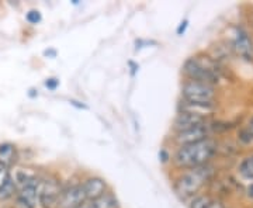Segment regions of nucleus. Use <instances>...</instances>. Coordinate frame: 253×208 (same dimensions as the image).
<instances>
[{
    "label": "nucleus",
    "instance_id": "3",
    "mask_svg": "<svg viewBox=\"0 0 253 208\" xmlns=\"http://www.w3.org/2000/svg\"><path fill=\"white\" fill-rule=\"evenodd\" d=\"M183 75L187 78V81L201 82L214 86L218 83L219 75H218L217 68L214 66V62L206 56V59H201L199 56L189 58L181 68Z\"/></svg>",
    "mask_w": 253,
    "mask_h": 208
},
{
    "label": "nucleus",
    "instance_id": "6",
    "mask_svg": "<svg viewBox=\"0 0 253 208\" xmlns=\"http://www.w3.org/2000/svg\"><path fill=\"white\" fill-rule=\"evenodd\" d=\"M86 201L82 184H73L62 189L56 208H81Z\"/></svg>",
    "mask_w": 253,
    "mask_h": 208
},
{
    "label": "nucleus",
    "instance_id": "10",
    "mask_svg": "<svg viewBox=\"0 0 253 208\" xmlns=\"http://www.w3.org/2000/svg\"><path fill=\"white\" fill-rule=\"evenodd\" d=\"M82 189L84 191L86 200L99 199L100 196H103L104 193H107V183L103 180L101 177H87L86 180L82 183Z\"/></svg>",
    "mask_w": 253,
    "mask_h": 208
},
{
    "label": "nucleus",
    "instance_id": "23",
    "mask_svg": "<svg viewBox=\"0 0 253 208\" xmlns=\"http://www.w3.org/2000/svg\"><path fill=\"white\" fill-rule=\"evenodd\" d=\"M208 208H225V207H224V204H222L221 201H215V200H212V201H211V204L208 206Z\"/></svg>",
    "mask_w": 253,
    "mask_h": 208
},
{
    "label": "nucleus",
    "instance_id": "26",
    "mask_svg": "<svg viewBox=\"0 0 253 208\" xmlns=\"http://www.w3.org/2000/svg\"><path fill=\"white\" fill-rule=\"evenodd\" d=\"M84 204H86V203H84ZM84 204H83V206H82V207H81V208H84Z\"/></svg>",
    "mask_w": 253,
    "mask_h": 208
},
{
    "label": "nucleus",
    "instance_id": "19",
    "mask_svg": "<svg viewBox=\"0 0 253 208\" xmlns=\"http://www.w3.org/2000/svg\"><path fill=\"white\" fill-rule=\"evenodd\" d=\"M26 20H27L30 24H38L41 23L42 20V16L38 10H30L27 14H26Z\"/></svg>",
    "mask_w": 253,
    "mask_h": 208
},
{
    "label": "nucleus",
    "instance_id": "24",
    "mask_svg": "<svg viewBox=\"0 0 253 208\" xmlns=\"http://www.w3.org/2000/svg\"><path fill=\"white\" fill-rule=\"evenodd\" d=\"M44 55H46V56H48V55H51L52 58H55V56H56V51H55V49H49V51L46 49L45 52H44Z\"/></svg>",
    "mask_w": 253,
    "mask_h": 208
},
{
    "label": "nucleus",
    "instance_id": "4",
    "mask_svg": "<svg viewBox=\"0 0 253 208\" xmlns=\"http://www.w3.org/2000/svg\"><path fill=\"white\" fill-rule=\"evenodd\" d=\"M181 97L183 101L191 104L212 107L215 100V87L201 82L186 81L181 86Z\"/></svg>",
    "mask_w": 253,
    "mask_h": 208
},
{
    "label": "nucleus",
    "instance_id": "13",
    "mask_svg": "<svg viewBox=\"0 0 253 208\" xmlns=\"http://www.w3.org/2000/svg\"><path fill=\"white\" fill-rule=\"evenodd\" d=\"M84 208H120V203L113 193L107 191L103 196H100L99 199L86 201Z\"/></svg>",
    "mask_w": 253,
    "mask_h": 208
},
{
    "label": "nucleus",
    "instance_id": "12",
    "mask_svg": "<svg viewBox=\"0 0 253 208\" xmlns=\"http://www.w3.org/2000/svg\"><path fill=\"white\" fill-rule=\"evenodd\" d=\"M11 179L14 181L17 190L21 189V187H24V186H27V184H31L34 181L40 180L36 170L30 169V167H18V169H16L13 172V174H11Z\"/></svg>",
    "mask_w": 253,
    "mask_h": 208
},
{
    "label": "nucleus",
    "instance_id": "11",
    "mask_svg": "<svg viewBox=\"0 0 253 208\" xmlns=\"http://www.w3.org/2000/svg\"><path fill=\"white\" fill-rule=\"evenodd\" d=\"M234 49L239 56H242L246 61L253 59V42L252 38L248 36V33L244 30H238V34L234 41Z\"/></svg>",
    "mask_w": 253,
    "mask_h": 208
},
{
    "label": "nucleus",
    "instance_id": "1",
    "mask_svg": "<svg viewBox=\"0 0 253 208\" xmlns=\"http://www.w3.org/2000/svg\"><path fill=\"white\" fill-rule=\"evenodd\" d=\"M217 152V142L211 138L200 141L196 144L179 146L172 158L173 165L179 169H194L208 165Z\"/></svg>",
    "mask_w": 253,
    "mask_h": 208
},
{
    "label": "nucleus",
    "instance_id": "16",
    "mask_svg": "<svg viewBox=\"0 0 253 208\" xmlns=\"http://www.w3.org/2000/svg\"><path fill=\"white\" fill-rule=\"evenodd\" d=\"M238 170L244 179L253 180V155H249L242 159V162L238 166Z\"/></svg>",
    "mask_w": 253,
    "mask_h": 208
},
{
    "label": "nucleus",
    "instance_id": "2",
    "mask_svg": "<svg viewBox=\"0 0 253 208\" xmlns=\"http://www.w3.org/2000/svg\"><path fill=\"white\" fill-rule=\"evenodd\" d=\"M211 176H212V167L208 165L184 170L174 179L173 189L176 194L183 200L194 197L201 190V187L211 179Z\"/></svg>",
    "mask_w": 253,
    "mask_h": 208
},
{
    "label": "nucleus",
    "instance_id": "15",
    "mask_svg": "<svg viewBox=\"0 0 253 208\" xmlns=\"http://www.w3.org/2000/svg\"><path fill=\"white\" fill-rule=\"evenodd\" d=\"M16 193H17V187H16L14 181L11 179V174L9 173V176L1 181V184H0V200L10 199Z\"/></svg>",
    "mask_w": 253,
    "mask_h": 208
},
{
    "label": "nucleus",
    "instance_id": "20",
    "mask_svg": "<svg viewBox=\"0 0 253 208\" xmlns=\"http://www.w3.org/2000/svg\"><path fill=\"white\" fill-rule=\"evenodd\" d=\"M58 86H59V81L56 78H49L45 81V87H48L49 90H56Z\"/></svg>",
    "mask_w": 253,
    "mask_h": 208
},
{
    "label": "nucleus",
    "instance_id": "5",
    "mask_svg": "<svg viewBox=\"0 0 253 208\" xmlns=\"http://www.w3.org/2000/svg\"><path fill=\"white\" fill-rule=\"evenodd\" d=\"M62 193V187L59 180L51 176L46 180L41 183V191H40V204L42 208H56L59 196Z\"/></svg>",
    "mask_w": 253,
    "mask_h": 208
},
{
    "label": "nucleus",
    "instance_id": "8",
    "mask_svg": "<svg viewBox=\"0 0 253 208\" xmlns=\"http://www.w3.org/2000/svg\"><path fill=\"white\" fill-rule=\"evenodd\" d=\"M41 180H37L31 184H27L18 189L17 204L21 208H36L37 203H40V191H41Z\"/></svg>",
    "mask_w": 253,
    "mask_h": 208
},
{
    "label": "nucleus",
    "instance_id": "17",
    "mask_svg": "<svg viewBox=\"0 0 253 208\" xmlns=\"http://www.w3.org/2000/svg\"><path fill=\"white\" fill-rule=\"evenodd\" d=\"M238 138L242 144H251L253 142V117L249 120V123L245 125L239 134H238Z\"/></svg>",
    "mask_w": 253,
    "mask_h": 208
},
{
    "label": "nucleus",
    "instance_id": "9",
    "mask_svg": "<svg viewBox=\"0 0 253 208\" xmlns=\"http://www.w3.org/2000/svg\"><path fill=\"white\" fill-rule=\"evenodd\" d=\"M206 123H207V118L204 116L189 113V111H179V114L173 121V129H174V132H181V131H186L190 128L206 124Z\"/></svg>",
    "mask_w": 253,
    "mask_h": 208
},
{
    "label": "nucleus",
    "instance_id": "22",
    "mask_svg": "<svg viewBox=\"0 0 253 208\" xmlns=\"http://www.w3.org/2000/svg\"><path fill=\"white\" fill-rule=\"evenodd\" d=\"M159 158L162 159V162H163V163L168 162V161L170 159V156H169V154H168V152H166L165 149H162V151H161V154H159Z\"/></svg>",
    "mask_w": 253,
    "mask_h": 208
},
{
    "label": "nucleus",
    "instance_id": "18",
    "mask_svg": "<svg viewBox=\"0 0 253 208\" xmlns=\"http://www.w3.org/2000/svg\"><path fill=\"white\" fill-rule=\"evenodd\" d=\"M212 199L207 196V194H201V196H196L190 203V208H208L211 204Z\"/></svg>",
    "mask_w": 253,
    "mask_h": 208
},
{
    "label": "nucleus",
    "instance_id": "25",
    "mask_svg": "<svg viewBox=\"0 0 253 208\" xmlns=\"http://www.w3.org/2000/svg\"><path fill=\"white\" fill-rule=\"evenodd\" d=\"M248 196H249L251 199H253V183L248 187Z\"/></svg>",
    "mask_w": 253,
    "mask_h": 208
},
{
    "label": "nucleus",
    "instance_id": "21",
    "mask_svg": "<svg viewBox=\"0 0 253 208\" xmlns=\"http://www.w3.org/2000/svg\"><path fill=\"white\" fill-rule=\"evenodd\" d=\"M187 27H189V20H183V21L180 23V26H179V27H177V30H176L177 36H183V34L186 33Z\"/></svg>",
    "mask_w": 253,
    "mask_h": 208
},
{
    "label": "nucleus",
    "instance_id": "14",
    "mask_svg": "<svg viewBox=\"0 0 253 208\" xmlns=\"http://www.w3.org/2000/svg\"><path fill=\"white\" fill-rule=\"evenodd\" d=\"M17 159V148L16 145L4 142L0 145V165L6 169L11 166Z\"/></svg>",
    "mask_w": 253,
    "mask_h": 208
},
{
    "label": "nucleus",
    "instance_id": "7",
    "mask_svg": "<svg viewBox=\"0 0 253 208\" xmlns=\"http://www.w3.org/2000/svg\"><path fill=\"white\" fill-rule=\"evenodd\" d=\"M208 135H210V127L206 123V124L190 128L186 131L176 132L173 141H174V144H177V146H184V145H191L200 142V141H204V139H207Z\"/></svg>",
    "mask_w": 253,
    "mask_h": 208
}]
</instances>
